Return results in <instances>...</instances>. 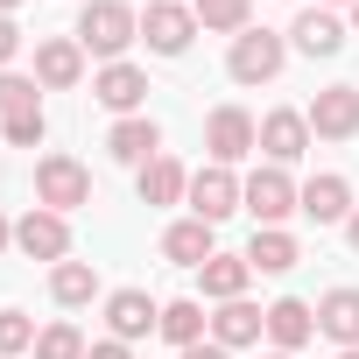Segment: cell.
I'll list each match as a JSON object with an SVG mask.
<instances>
[{
    "label": "cell",
    "instance_id": "9",
    "mask_svg": "<svg viewBox=\"0 0 359 359\" xmlns=\"http://www.w3.org/2000/svg\"><path fill=\"white\" fill-rule=\"evenodd\" d=\"M106 324H113L120 345H134V338L162 331V303H155L148 289H113V296H106Z\"/></svg>",
    "mask_w": 359,
    "mask_h": 359
},
{
    "label": "cell",
    "instance_id": "10",
    "mask_svg": "<svg viewBox=\"0 0 359 359\" xmlns=\"http://www.w3.org/2000/svg\"><path fill=\"white\" fill-rule=\"evenodd\" d=\"M184 198H191V219H205V226H219V219L240 212V184H233V169H219V162L191 176V191H184Z\"/></svg>",
    "mask_w": 359,
    "mask_h": 359
},
{
    "label": "cell",
    "instance_id": "16",
    "mask_svg": "<svg viewBox=\"0 0 359 359\" xmlns=\"http://www.w3.org/2000/svg\"><path fill=\"white\" fill-rule=\"evenodd\" d=\"M310 338H317V310H310V303H296V296L268 303V345H275V352H303Z\"/></svg>",
    "mask_w": 359,
    "mask_h": 359
},
{
    "label": "cell",
    "instance_id": "18",
    "mask_svg": "<svg viewBox=\"0 0 359 359\" xmlns=\"http://www.w3.org/2000/svg\"><path fill=\"white\" fill-rule=\"evenodd\" d=\"M296 261H303L296 233H282V226H254V240H247V268H254V275H289Z\"/></svg>",
    "mask_w": 359,
    "mask_h": 359
},
{
    "label": "cell",
    "instance_id": "13",
    "mask_svg": "<svg viewBox=\"0 0 359 359\" xmlns=\"http://www.w3.org/2000/svg\"><path fill=\"white\" fill-rule=\"evenodd\" d=\"M106 148H113V162H127V169H148V162L162 155V127H155L148 113H127V120H113Z\"/></svg>",
    "mask_w": 359,
    "mask_h": 359
},
{
    "label": "cell",
    "instance_id": "21",
    "mask_svg": "<svg viewBox=\"0 0 359 359\" xmlns=\"http://www.w3.org/2000/svg\"><path fill=\"white\" fill-rule=\"evenodd\" d=\"M317 331L345 352V345H359V289H331L324 303H317Z\"/></svg>",
    "mask_w": 359,
    "mask_h": 359
},
{
    "label": "cell",
    "instance_id": "11",
    "mask_svg": "<svg viewBox=\"0 0 359 359\" xmlns=\"http://www.w3.org/2000/svg\"><path fill=\"white\" fill-rule=\"evenodd\" d=\"M303 219H317V226H345L359 205H352V184H345V176L338 169H324V176H310V184H303Z\"/></svg>",
    "mask_w": 359,
    "mask_h": 359
},
{
    "label": "cell",
    "instance_id": "38",
    "mask_svg": "<svg viewBox=\"0 0 359 359\" xmlns=\"http://www.w3.org/2000/svg\"><path fill=\"white\" fill-rule=\"evenodd\" d=\"M261 359H296V352H261Z\"/></svg>",
    "mask_w": 359,
    "mask_h": 359
},
{
    "label": "cell",
    "instance_id": "24",
    "mask_svg": "<svg viewBox=\"0 0 359 359\" xmlns=\"http://www.w3.org/2000/svg\"><path fill=\"white\" fill-rule=\"evenodd\" d=\"M198 275H205V296H212V303H233V296H247V282H254L247 254H212Z\"/></svg>",
    "mask_w": 359,
    "mask_h": 359
},
{
    "label": "cell",
    "instance_id": "12",
    "mask_svg": "<svg viewBox=\"0 0 359 359\" xmlns=\"http://www.w3.org/2000/svg\"><path fill=\"white\" fill-rule=\"evenodd\" d=\"M92 99L127 120V113H141V99H148V71H134V64L120 57V64H106V71L92 78Z\"/></svg>",
    "mask_w": 359,
    "mask_h": 359
},
{
    "label": "cell",
    "instance_id": "26",
    "mask_svg": "<svg viewBox=\"0 0 359 359\" xmlns=\"http://www.w3.org/2000/svg\"><path fill=\"white\" fill-rule=\"evenodd\" d=\"M191 15H198V29H212V36H247V29H254V8H247V0H191Z\"/></svg>",
    "mask_w": 359,
    "mask_h": 359
},
{
    "label": "cell",
    "instance_id": "29",
    "mask_svg": "<svg viewBox=\"0 0 359 359\" xmlns=\"http://www.w3.org/2000/svg\"><path fill=\"white\" fill-rule=\"evenodd\" d=\"M29 106H43L36 78H15V71H0V120H8V113H29Z\"/></svg>",
    "mask_w": 359,
    "mask_h": 359
},
{
    "label": "cell",
    "instance_id": "2",
    "mask_svg": "<svg viewBox=\"0 0 359 359\" xmlns=\"http://www.w3.org/2000/svg\"><path fill=\"white\" fill-rule=\"evenodd\" d=\"M36 205L43 212H78L92 205V169L78 155H43L36 162Z\"/></svg>",
    "mask_w": 359,
    "mask_h": 359
},
{
    "label": "cell",
    "instance_id": "14",
    "mask_svg": "<svg viewBox=\"0 0 359 359\" xmlns=\"http://www.w3.org/2000/svg\"><path fill=\"white\" fill-rule=\"evenodd\" d=\"M78 78H85V50H78V36H50V43H36V85L71 92Z\"/></svg>",
    "mask_w": 359,
    "mask_h": 359
},
{
    "label": "cell",
    "instance_id": "35",
    "mask_svg": "<svg viewBox=\"0 0 359 359\" xmlns=\"http://www.w3.org/2000/svg\"><path fill=\"white\" fill-rule=\"evenodd\" d=\"M345 240H352V247H359V212H352V219H345Z\"/></svg>",
    "mask_w": 359,
    "mask_h": 359
},
{
    "label": "cell",
    "instance_id": "30",
    "mask_svg": "<svg viewBox=\"0 0 359 359\" xmlns=\"http://www.w3.org/2000/svg\"><path fill=\"white\" fill-rule=\"evenodd\" d=\"M0 134H8L15 148H36V141L50 134V120H43V106H29V113H8V120H0Z\"/></svg>",
    "mask_w": 359,
    "mask_h": 359
},
{
    "label": "cell",
    "instance_id": "31",
    "mask_svg": "<svg viewBox=\"0 0 359 359\" xmlns=\"http://www.w3.org/2000/svg\"><path fill=\"white\" fill-rule=\"evenodd\" d=\"M15 50H22V29H15V15H0V71L15 64Z\"/></svg>",
    "mask_w": 359,
    "mask_h": 359
},
{
    "label": "cell",
    "instance_id": "36",
    "mask_svg": "<svg viewBox=\"0 0 359 359\" xmlns=\"http://www.w3.org/2000/svg\"><path fill=\"white\" fill-rule=\"evenodd\" d=\"M15 8H22V0H0V15H15Z\"/></svg>",
    "mask_w": 359,
    "mask_h": 359
},
{
    "label": "cell",
    "instance_id": "3",
    "mask_svg": "<svg viewBox=\"0 0 359 359\" xmlns=\"http://www.w3.org/2000/svg\"><path fill=\"white\" fill-rule=\"evenodd\" d=\"M282 64H289V43H282L275 29H247V36H233L226 71H233L240 85H268V78H282Z\"/></svg>",
    "mask_w": 359,
    "mask_h": 359
},
{
    "label": "cell",
    "instance_id": "5",
    "mask_svg": "<svg viewBox=\"0 0 359 359\" xmlns=\"http://www.w3.org/2000/svg\"><path fill=\"white\" fill-rule=\"evenodd\" d=\"M198 36V15L184 8V0H148V15H141V43L155 57H184Z\"/></svg>",
    "mask_w": 359,
    "mask_h": 359
},
{
    "label": "cell",
    "instance_id": "20",
    "mask_svg": "<svg viewBox=\"0 0 359 359\" xmlns=\"http://www.w3.org/2000/svg\"><path fill=\"white\" fill-rule=\"evenodd\" d=\"M289 43H296L303 57H338V50H345V29H338V15L303 8V15H296V29H289Z\"/></svg>",
    "mask_w": 359,
    "mask_h": 359
},
{
    "label": "cell",
    "instance_id": "27",
    "mask_svg": "<svg viewBox=\"0 0 359 359\" xmlns=\"http://www.w3.org/2000/svg\"><path fill=\"white\" fill-rule=\"evenodd\" d=\"M43 331H36V317L29 310H0V359H15V352H29Z\"/></svg>",
    "mask_w": 359,
    "mask_h": 359
},
{
    "label": "cell",
    "instance_id": "19",
    "mask_svg": "<svg viewBox=\"0 0 359 359\" xmlns=\"http://www.w3.org/2000/svg\"><path fill=\"white\" fill-rule=\"evenodd\" d=\"M134 184H141V205H184L191 176H184V162H176V155H155L148 169H134Z\"/></svg>",
    "mask_w": 359,
    "mask_h": 359
},
{
    "label": "cell",
    "instance_id": "34",
    "mask_svg": "<svg viewBox=\"0 0 359 359\" xmlns=\"http://www.w3.org/2000/svg\"><path fill=\"white\" fill-rule=\"evenodd\" d=\"M8 247H15V226H8V219H0V254H8Z\"/></svg>",
    "mask_w": 359,
    "mask_h": 359
},
{
    "label": "cell",
    "instance_id": "15",
    "mask_svg": "<svg viewBox=\"0 0 359 359\" xmlns=\"http://www.w3.org/2000/svg\"><path fill=\"white\" fill-rule=\"evenodd\" d=\"M268 338V310H254L247 296H233V303H219V317H212V345H226V352H240V345H261Z\"/></svg>",
    "mask_w": 359,
    "mask_h": 359
},
{
    "label": "cell",
    "instance_id": "6",
    "mask_svg": "<svg viewBox=\"0 0 359 359\" xmlns=\"http://www.w3.org/2000/svg\"><path fill=\"white\" fill-rule=\"evenodd\" d=\"M205 148H212V162H219V169H233L240 155H254V148H261L254 113H247V106H219V113L205 120Z\"/></svg>",
    "mask_w": 359,
    "mask_h": 359
},
{
    "label": "cell",
    "instance_id": "37",
    "mask_svg": "<svg viewBox=\"0 0 359 359\" xmlns=\"http://www.w3.org/2000/svg\"><path fill=\"white\" fill-rule=\"evenodd\" d=\"M338 359H359V345H345V352H338Z\"/></svg>",
    "mask_w": 359,
    "mask_h": 359
},
{
    "label": "cell",
    "instance_id": "22",
    "mask_svg": "<svg viewBox=\"0 0 359 359\" xmlns=\"http://www.w3.org/2000/svg\"><path fill=\"white\" fill-rule=\"evenodd\" d=\"M162 254H169L176 268H205L219 247H212V226H205V219H176V226L162 233Z\"/></svg>",
    "mask_w": 359,
    "mask_h": 359
},
{
    "label": "cell",
    "instance_id": "4",
    "mask_svg": "<svg viewBox=\"0 0 359 359\" xmlns=\"http://www.w3.org/2000/svg\"><path fill=\"white\" fill-rule=\"evenodd\" d=\"M296 198H303V191L289 184V169H275V162H268V169H254L247 184H240V205L254 212V226H282L289 212H303Z\"/></svg>",
    "mask_w": 359,
    "mask_h": 359
},
{
    "label": "cell",
    "instance_id": "23",
    "mask_svg": "<svg viewBox=\"0 0 359 359\" xmlns=\"http://www.w3.org/2000/svg\"><path fill=\"white\" fill-rule=\"evenodd\" d=\"M205 331H212V317H205V303L198 296H176V303H162V338L184 352V345H205Z\"/></svg>",
    "mask_w": 359,
    "mask_h": 359
},
{
    "label": "cell",
    "instance_id": "25",
    "mask_svg": "<svg viewBox=\"0 0 359 359\" xmlns=\"http://www.w3.org/2000/svg\"><path fill=\"white\" fill-rule=\"evenodd\" d=\"M50 296H57L64 310H85V303L99 296V268H92V261H57V268H50Z\"/></svg>",
    "mask_w": 359,
    "mask_h": 359
},
{
    "label": "cell",
    "instance_id": "32",
    "mask_svg": "<svg viewBox=\"0 0 359 359\" xmlns=\"http://www.w3.org/2000/svg\"><path fill=\"white\" fill-rule=\"evenodd\" d=\"M85 359H134L120 338H99V345H85Z\"/></svg>",
    "mask_w": 359,
    "mask_h": 359
},
{
    "label": "cell",
    "instance_id": "39",
    "mask_svg": "<svg viewBox=\"0 0 359 359\" xmlns=\"http://www.w3.org/2000/svg\"><path fill=\"white\" fill-rule=\"evenodd\" d=\"M352 29H359V0H352Z\"/></svg>",
    "mask_w": 359,
    "mask_h": 359
},
{
    "label": "cell",
    "instance_id": "17",
    "mask_svg": "<svg viewBox=\"0 0 359 359\" xmlns=\"http://www.w3.org/2000/svg\"><path fill=\"white\" fill-rule=\"evenodd\" d=\"M303 148H310V120H303V113H289V106H282V113H268V120H261V155H268L275 169H282V162H296Z\"/></svg>",
    "mask_w": 359,
    "mask_h": 359
},
{
    "label": "cell",
    "instance_id": "28",
    "mask_svg": "<svg viewBox=\"0 0 359 359\" xmlns=\"http://www.w3.org/2000/svg\"><path fill=\"white\" fill-rule=\"evenodd\" d=\"M36 359H85V331L78 324H50L36 338Z\"/></svg>",
    "mask_w": 359,
    "mask_h": 359
},
{
    "label": "cell",
    "instance_id": "8",
    "mask_svg": "<svg viewBox=\"0 0 359 359\" xmlns=\"http://www.w3.org/2000/svg\"><path fill=\"white\" fill-rule=\"evenodd\" d=\"M15 247H22L29 261H50V268L71 261V226H64V212H43V205H36V212L15 226Z\"/></svg>",
    "mask_w": 359,
    "mask_h": 359
},
{
    "label": "cell",
    "instance_id": "33",
    "mask_svg": "<svg viewBox=\"0 0 359 359\" xmlns=\"http://www.w3.org/2000/svg\"><path fill=\"white\" fill-rule=\"evenodd\" d=\"M176 359H233V352H226V345H212V338H205V345H184V352H176Z\"/></svg>",
    "mask_w": 359,
    "mask_h": 359
},
{
    "label": "cell",
    "instance_id": "1",
    "mask_svg": "<svg viewBox=\"0 0 359 359\" xmlns=\"http://www.w3.org/2000/svg\"><path fill=\"white\" fill-rule=\"evenodd\" d=\"M141 36V15L127 8V0H85V15H78V50L120 64V50Z\"/></svg>",
    "mask_w": 359,
    "mask_h": 359
},
{
    "label": "cell",
    "instance_id": "7",
    "mask_svg": "<svg viewBox=\"0 0 359 359\" xmlns=\"http://www.w3.org/2000/svg\"><path fill=\"white\" fill-rule=\"evenodd\" d=\"M303 120H310L317 141H352V134H359V85H324Z\"/></svg>",
    "mask_w": 359,
    "mask_h": 359
}]
</instances>
